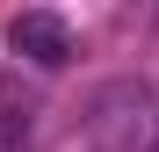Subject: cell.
<instances>
[{
	"label": "cell",
	"instance_id": "1",
	"mask_svg": "<svg viewBox=\"0 0 159 152\" xmlns=\"http://www.w3.org/2000/svg\"><path fill=\"white\" fill-rule=\"evenodd\" d=\"M87 152H159V94L145 80H109L87 101Z\"/></svg>",
	"mask_w": 159,
	"mask_h": 152
},
{
	"label": "cell",
	"instance_id": "2",
	"mask_svg": "<svg viewBox=\"0 0 159 152\" xmlns=\"http://www.w3.org/2000/svg\"><path fill=\"white\" fill-rule=\"evenodd\" d=\"M7 44H15L29 65L58 72V65L72 58V22H65V15H51V7H22V15L7 22Z\"/></svg>",
	"mask_w": 159,
	"mask_h": 152
}]
</instances>
